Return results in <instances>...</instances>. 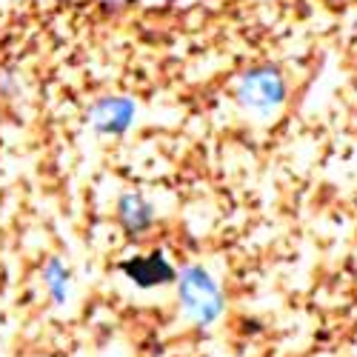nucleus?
Segmentation results:
<instances>
[{"label":"nucleus","mask_w":357,"mask_h":357,"mask_svg":"<svg viewBox=\"0 0 357 357\" xmlns=\"http://www.w3.org/2000/svg\"><path fill=\"white\" fill-rule=\"evenodd\" d=\"M117 218H121V223L129 231H143L152 226L155 209H152V203H146L140 195H126L121 200V206H117Z\"/></svg>","instance_id":"5"},{"label":"nucleus","mask_w":357,"mask_h":357,"mask_svg":"<svg viewBox=\"0 0 357 357\" xmlns=\"http://www.w3.org/2000/svg\"><path fill=\"white\" fill-rule=\"evenodd\" d=\"M123 275L140 286V289H152V286H166L174 280V269L172 263L166 260L163 252H152V255H143V257H132L123 266Z\"/></svg>","instance_id":"3"},{"label":"nucleus","mask_w":357,"mask_h":357,"mask_svg":"<svg viewBox=\"0 0 357 357\" xmlns=\"http://www.w3.org/2000/svg\"><path fill=\"white\" fill-rule=\"evenodd\" d=\"M286 77L272 66H255L237 80V103L257 117H272L286 103Z\"/></svg>","instance_id":"2"},{"label":"nucleus","mask_w":357,"mask_h":357,"mask_svg":"<svg viewBox=\"0 0 357 357\" xmlns=\"http://www.w3.org/2000/svg\"><path fill=\"white\" fill-rule=\"evenodd\" d=\"M135 121V103L129 98H103L92 106V126L103 135H123Z\"/></svg>","instance_id":"4"},{"label":"nucleus","mask_w":357,"mask_h":357,"mask_svg":"<svg viewBox=\"0 0 357 357\" xmlns=\"http://www.w3.org/2000/svg\"><path fill=\"white\" fill-rule=\"evenodd\" d=\"M43 280H46L49 294L54 297V303L63 306L66 297H69V269H66V266L57 260V257H52V260L46 263V269H43Z\"/></svg>","instance_id":"6"},{"label":"nucleus","mask_w":357,"mask_h":357,"mask_svg":"<svg viewBox=\"0 0 357 357\" xmlns=\"http://www.w3.org/2000/svg\"><path fill=\"white\" fill-rule=\"evenodd\" d=\"M177 297L183 303V312L197 326H212L223 314V291L218 280L203 269V266H189L177 280Z\"/></svg>","instance_id":"1"},{"label":"nucleus","mask_w":357,"mask_h":357,"mask_svg":"<svg viewBox=\"0 0 357 357\" xmlns=\"http://www.w3.org/2000/svg\"><path fill=\"white\" fill-rule=\"evenodd\" d=\"M354 357H357V349H354Z\"/></svg>","instance_id":"7"}]
</instances>
